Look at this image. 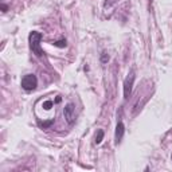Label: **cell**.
<instances>
[{
    "label": "cell",
    "instance_id": "obj_5",
    "mask_svg": "<svg viewBox=\"0 0 172 172\" xmlns=\"http://www.w3.org/2000/svg\"><path fill=\"white\" fill-rule=\"evenodd\" d=\"M124 133H125V125H124L122 121H118L117 122V126H116V144H120L124 137Z\"/></svg>",
    "mask_w": 172,
    "mask_h": 172
},
{
    "label": "cell",
    "instance_id": "obj_2",
    "mask_svg": "<svg viewBox=\"0 0 172 172\" xmlns=\"http://www.w3.org/2000/svg\"><path fill=\"white\" fill-rule=\"evenodd\" d=\"M20 85L26 91H32L36 89V86H38V78H36V75H34V74H26L23 78H22Z\"/></svg>",
    "mask_w": 172,
    "mask_h": 172
},
{
    "label": "cell",
    "instance_id": "obj_6",
    "mask_svg": "<svg viewBox=\"0 0 172 172\" xmlns=\"http://www.w3.org/2000/svg\"><path fill=\"white\" fill-rule=\"evenodd\" d=\"M102 140H104V130L98 129L97 133H96V140H94V142H96V144H100Z\"/></svg>",
    "mask_w": 172,
    "mask_h": 172
},
{
    "label": "cell",
    "instance_id": "obj_3",
    "mask_svg": "<svg viewBox=\"0 0 172 172\" xmlns=\"http://www.w3.org/2000/svg\"><path fill=\"white\" fill-rule=\"evenodd\" d=\"M63 116H65V120L69 125H73L77 120V116H75V106L74 104L69 102L67 105L63 108Z\"/></svg>",
    "mask_w": 172,
    "mask_h": 172
},
{
    "label": "cell",
    "instance_id": "obj_11",
    "mask_svg": "<svg viewBox=\"0 0 172 172\" xmlns=\"http://www.w3.org/2000/svg\"><path fill=\"white\" fill-rule=\"evenodd\" d=\"M149 2H152V0H149Z\"/></svg>",
    "mask_w": 172,
    "mask_h": 172
},
{
    "label": "cell",
    "instance_id": "obj_4",
    "mask_svg": "<svg viewBox=\"0 0 172 172\" xmlns=\"http://www.w3.org/2000/svg\"><path fill=\"white\" fill-rule=\"evenodd\" d=\"M134 78H136V75H134V71H130L128 77L125 78V81H124V98L128 100V98L130 97L132 94V89H133V83H134Z\"/></svg>",
    "mask_w": 172,
    "mask_h": 172
},
{
    "label": "cell",
    "instance_id": "obj_1",
    "mask_svg": "<svg viewBox=\"0 0 172 172\" xmlns=\"http://www.w3.org/2000/svg\"><path fill=\"white\" fill-rule=\"evenodd\" d=\"M43 35L38 31H31L28 35V42H30V49L32 51V54H35L36 57L42 58L45 55V51L41 49V41H42Z\"/></svg>",
    "mask_w": 172,
    "mask_h": 172
},
{
    "label": "cell",
    "instance_id": "obj_10",
    "mask_svg": "<svg viewBox=\"0 0 172 172\" xmlns=\"http://www.w3.org/2000/svg\"><path fill=\"white\" fill-rule=\"evenodd\" d=\"M0 8L3 10V12H7V11H8V7H7L4 3H2V4H0Z\"/></svg>",
    "mask_w": 172,
    "mask_h": 172
},
{
    "label": "cell",
    "instance_id": "obj_7",
    "mask_svg": "<svg viewBox=\"0 0 172 172\" xmlns=\"http://www.w3.org/2000/svg\"><path fill=\"white\" fill-rule=\"evenodd\" d=\"M55 47H61V49H63V47L67 46V43H66V39H61V41H57L53 43Z\"/></svg>",
    "mask_w": 172,
    "mask_h": 172
},
{
    "label": "cell",
    "instance_id": "obj_9",
    "mask_svg": "<svg viewBox=\"0 0 172 172\" xmlns=\"http://www.w3.org/2000/svg\"><path fill=\"white\" fill-rule=\"evenodd\" d=\"M108 61H109V55L104 51V53L101 54V62H102V63H106Z\"/></svg>",
    "mask_w": 172,
    "mask_h": 172
},
{
    "label": "cell",
    "instance_id": "obj_8",
    "mask_svg": "<svg viewBox=\"0 0 172 172\" xmlns=\"http://www.w3.org/2000/svg\"><path fill=\"white\" fill-rule=\"evenodd\" d=\"M53 106H54V102L51 100H47V101L43 102V108H45V110H50Z\"/></svg>",
    "mask_w": 172,
    "mask_h": 172
}]
</instances>
